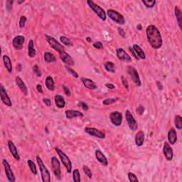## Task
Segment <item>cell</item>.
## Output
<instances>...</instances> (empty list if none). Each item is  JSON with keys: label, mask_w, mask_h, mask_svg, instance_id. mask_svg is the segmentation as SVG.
Instances as JSON below:
<instances>
[{"label": "cell", "mask_w": 182, "mask_h": 182, "mask_svg": "<svg viewBox=\"0 0 182 182\" xmlns=\"http://www.w3.org/2000/svg\"><path fill=\"white\" fill-rule=\"evenodd\" d=\"M146 35L150 46L154 49H159L162 46L163 40L160 30L156 26L149 25L146 29Z\"/></svg>", "instance_id": "cell-1"}, {"label": "cell", "mask_w": 182, "mask_h": 182, "mask_svg": "<svg viewBox=\"0 0 182 182\" xmlns=\"http://www.w3.org/2000/svg\"><path fill=\"white\" fill-rule=\"evenodd\" d=\"M36 160L38 164V167H39L41 174V179L42 181L44 182H50L51 181V174L49 172V169H47L45 164H44V162L42 161L41 158L39 156L36 157Z\"/></svg>", "instance_id": "cell-2"}, {"label": "cell", "mask_w": 182, "mask_h": 182, "mask_svg": "<svg viewBox=\"0 0 182 182\" xmlns=\"http://www.w3.org/2000/svg\"><path fill=\"white\" fill-rule=\"evenodd\" d=\"M87 4L90 8L93 10V12L102 21H105L107 19V15H106V12L105 10L103 9L102 7H100L99 5L95 4L93 1L91 0H88Z\"/></svg>", "instance_id": "cell-3"}, {"label": "cell", "mask_w": 182, "mask_h": 182, "mask_svg": "<svg viewBox=\"0 0 182 182\" xmlns=\"http://www.w3.org/2000/svg\"><path fill=\"white\" fill-rule=\"evenodd\" d=\"M55 150L57 152L60 160L62 162L64 167H66L67 172L70 173L72 171V162L70 161V158L65 154L62 150H61L58 147H55Z\"/></svg>", "instance_id": "cell-4"}, {"label": "cell", "mask_w": 182, "mask_h": 182, "mask_svg": "<svg viewBox=\"0 0 182 182\" xmlns=\"http://www.w3.org/2000/svg\"><path fill=\"white\" fill-rule=\"evenodd\" d=\"M107 15L111 20L120 25H123L125 23V19L122 14L114 9H108L107 11Z\"/></svg>", "instance_id": "cell-5"}, {"label": "cell", "mask_w": 182, "mask_h": 182, "mask_svg": "<svg viewBox=\"0 0 182 182\" xmlns=\"http://www.w3.org/2000/svg\"><path fill=\"white\" fill-rule=\"evenodd\" d=\"M45 36L46 38L47 42L49 43V45H50V46L53 48L54 50L58 51V54H59L60 52H61V51H64V46H63L62 44H60L56 38L51 36H49V35H46Z\"/></svg>", "instance_id": "cell-6"}, {"label": "cell", "mask_w": 182, "mask_h": 182, "mask_svg": "<svg viewBox=\"0 0 182 182\" xmlns=\"http://www.w3.org/2000/svg\"><path fill=\"white\" fill-rule=\"evenodd\" d=\"M128 73L129 75H130V76L132 78V80L134 82V83H135L137 86H138V87L141 86V85H142V82H141L140 78H139L138 72H137V70L135 69V67L131 66H128Z\"/></svg>", "instance_id": "cell-7"}, {"label": "cell", "mask_w": 182, "mask_h": 182, "mask_svg": "<svg viewBox=\"0 0 182 182\" xmlns=\"http://www.w3.org/2000/svg\"><path fill=\"white\" fill-rule=\"evenodd\" d=\"M51 167H52L53 172L58 179H61V164L59 161L56 157H51Z\"/></svg>", "instance_id": "cell-8"}, {"label": "cell", "mask_w": 182, "mask_h": 182, "mask_svg": "<svg viewBox=\"0 0 182 182\" xmlns=\"http://www.w3.org/2000/svg\"><path fill=\"white\" fill-rule=\"evenodd\" d=\"M125 118H126L127 123H128V125L130 130H132V131H136L137 130V128H138L137 123L135 120V117L132 115L131 112L128 109H127L126 112H125Z\"/></svg>", "instance_id": "cell-9"}, {"label": "cell", "mask_w": 182, "mask_h": 182, "mask_svg": "<svg viewBox=\"0 0 182 182\" xmlns=\"http://www.w3.org/2000/svg\"><path fill=\"white\" fill-rule=\"evenodd\" d=\"M109 120L115 126L120 127L123 123V114L118 111L111 112L109 114Z\"/></svg>", "instance_id": "cell-10"}, {"label": "cell", "mask_w": 182, "mask_h": 182, "mask_svg": "<svg viewBox=\"0 0 182 182\" xmlns=\"http://www.w3.org/2000/svg\"><path fill=\"white\" fill-rule=\"evenodd\" d=\"M85 132L88 133V135L93 136V137H97L99 139H105V133L103 131L98 130V129L94 128H89L87 127L84 129Z\"/></svg>", "instance_id": "cell-11"}, {"label": "cell", "mask_w": 182, "mask_h": 182, "mask_svg": "<svg viewBox=\"0 0 182 182\" xmlns=\"http://www.w3.org/2000/svg\"><path fill=\"white\" fill-rule=\"evenodd\" d=\"M2 164L4 166L5 174H6L7 178L8 181L9 182H15L16 181V178L15 174H14L13 171H12L11 167H10L9 164L6 160H2Z\"/></svg>", "instance_id": "cell-12"}, {"label": "cell", "mask_w": 182, "mask_h": 182, "mask_svg": "<svg viewBox=\"0 0 182 182\" xmlns=\"http://www.w3.org/2000/svg\"><path fill=\"white\" fill-rule=\"evenodd\" d=\"M0 95H1V100L5 105L8 107H12V102L11 99L9 97L8 93H7L6 89L4 88L3 85L0 86Z\"/></svg>", "instance_id": "cell-13"}, {"label": "cell", "mask_w": 182, "mask_h": 182, "mask_svg": "<svg viewBox=\"0 0 182 182\" xmlns=\"http://www.w3.org/2000/svg\"><path fill=\"white\" fill-rule=\"evenodd\" d=\"M59 56L61 61H62L65 64H66L67 66H73L75 65V61H74L73 58H72L71 56H70V55L68 54V53H66V51H63L60 52Z\"/></svg>", "instance_id": "cell-14"}, {"label": "cell", "mask_w": 182, "mask_h": 182, "mask_svg": "<svg viewBox=\"0 0 182 182\" xmlns=\"http://www.w3.org/2000/svg\"><path fill=\"white\" fill-rule=\"evenodd\" d=\"M163 153L166 160L167 161H171L173 160V157H174V151H173V149L171 148L170 144L167 142H165L164 144Z\"/></svg>", "instance_id": "cell-15"}, {"label": "cell", "mask_w": 182, "mask_h": 182, "mask_svg": "<svg viewBox=\"0 0 182 182\" xmlns=\"http://www.w3.org/2000/svg\"><path fill=\"white\" fill-rule=\"evenodd\" d=\"M24 42H25V37L19 35L15 36L12 40V45L16 50H21L23 48Z\"/></svg>", "instance_id": "cell-16"}, {"label": "cell", "mask_w": 182, "mask_h": 182, "mask_svg": "<svg viewBox=\"0 0 182 182\" xmlns=\"http://www.w3.org/2000/svg\"><path fill=\"white\" fill-rule=\"evenodd\" d=\"M116 54L117 56L121 61H125V62H130V61H132V58L130 57V55L122 48H119V49H117Z\"/></svg>", "instance_id": "cell-17"}, {"label": "cell", "mask_w": 182, "mask_h": 182, "mask_svg": "<svg viewBox=\"0 0 182 182\" xmlns=\"http://www.w3.org/2000/svg\"><path fill=\"white\" fill-rule=\"evenodd\" d=\"M95 157H96L97 160L100 163H101L102 165L107 167L108 165V161H107V157L105 156L102 151H100V149H97L95 151Z\"/></svg>", "instance_id": "cell-18"}, {"label": "cell", "mask_w": 182, "mask_h": 182, "mask_svg": "<svg viewBox=\"0 0 182 182\" xmlns=\"http://www.w3.org/2000/svg\"><path fill=\"white\" fill-rule=\"evenodd\" d=\"M65 115L67 119L71 120L75 117H83V114L80 111L73 110V109H67L65 112Z\"/></svg>", "instance_id": "cell-19"}, {"label": "cell", "mask_w": 182, "mask_h": 182, "mask_svg": "<svg viewBox=\"0 0 182 182\" xmlns=\"http://www.w3.org/2000/svg\"><path fill=\"white\" fill-rule=\"evenodd\" d=\"M7 144H8V147H9V152H11L14 158L17 161L20 160V157H19L18 151H17V147H16L15 144H14V142L11 140H9Z\"/></svg>", "instance_id": "cell-20"}, {"label": "cell", "mask_w": 182, "mask_h": 182, "mask_svg": "<svg viewBox=\"0 0 182 182\" xmlns=\"http://www.w3.org/2000/svg\"><path fill=\"white\" fill-rule=\"evenodd\" d=\"M168 141H169V144L174 145L175 143L177 141V133H176V130L174 128H171L168 132Z\"/></svg>", "instance_id": "cell-21"}, {"label": "cell", "mask_w": 182, "mask_h": 182, "mask_svg": "<svg viewBox=\"0 0 182 182\" xmlns=\"http://www.w3.org/2000/svg\"><path fill=\"white\" fill-rule=\"evenodd\" d=\"M15 82L17 86H18V88L20 89V91L22 92L25 95H27L28 94V89L27 87H26L25 83L23 81V80L19 76H17L15 78Z\"/></svg>", "instance_id": "cell-22"}, {"label": "cell", "mask_w": 182, "mask_h": 182, "mask_svg": "<svg viewBox=\"0 0 182 182\" xmlns=\"http://www.w3.org/2000/svg\"><path fill=\"white\" fill-rule=\"evenodd\" d=\"M81 80H82V83H83L85 87L88 88V89L96 90L98 88L96 83L91 79L87 78H81Z\"/></svg>", "instance_id": "cell-23"}, {"label": "cell", "mask_w": 182, "mask_h": 182, "mask_svg": "<svg viewBox=\"0 0 182 182\" xmlns=\"http://www.w3.org/2000/svg\"><path fill=\"white\" fill-rule=\"evenodd\" d=\"M144 137H145V135H144V132L142 131V130H140V131L137 132V133L136 134L135 139L136 145L137 146H142L144 142Z\"/></svg>", "instance_id": "cell-24"}, {"label": "cell", "mask_w": 182, "mask_h": 182, "mask_svg": "<svg viewBox=\"0 0 182 182\" xmlns=\"http://www.w3.org/2000/svg\"><path fill=\"white\" fill-rule=\"evenodd\" d=\"M55 103L56 105L57 106L58 108L61 109L63 108L66 105V101H65V99L63 98V96H61V95H55L54 98Z\"/></svg>", "instance_id": "cell-25"}, {"label": "cell", "mask_w": 182, "mask_h": 182, "mask_svg": "<svg viewBox=\"0 0 182 182\" xmlns=\"http://www.w3.org/2000/svg\"><path fill=\"white\" fill-rule=\"evenodd\" d=\"M132 49H133L134 51H135L136 55L138 56L139 58L143 60L145 59L146 58L145 53L144 52V51L141 49V47L139 46V45H137V44H134L133 46H132Z\"/></svg>", "instance_id": "cell-26"}, {"label": "cell", "mask_w": 182, "mask_h": 182, "mask_svg": "<svg viewBox=\"0 0 182 182\" xmlns=\"http://www.w3.org/2000/svg\"><path fill=\"white\" fill-rule=\"evenodd\" d=\"M3 62H4V66L6 67L7 70L9 73H12V61L10 59V58L7 55H4L2 57Z\"/></svg>", "instance_id": "cell-27"}, {"label": "cell", "mask_w": 182, "mask_h": 182, "mask_svg": "<svg viewBox=\"0 0 182 182\" xmlns=\"http://www.w3.org/2000/svg\"><path fill=\"white\" fill-rule=\"evenodd\" d=\"M28 56L31 58H34L36 56V49H34V44L33 41L31 39L28 44Z\"/></svg>", "instance_id": "cell-28"}, {"label": "cell", "mask_w": 182, "mask_h": 182, "mask_svg": "<svg viewBox=\"0 0 182 182\" xmlns=\"http://www.w3.org/2000/svg\"><path fill=\"white\" fill-rule=\"evenodd\" d=\"M45 85L47 89L50 91H54L55 90V83L54 79L51 76H48L46 78Z\"/></svg>", "instance_id": "cell-29"}, {"label": "cell", "mask_w": 182, "mask_h": 182, "mask_svg": "<svg viewBox=\"0 0 182 182\" xmlns=\"http://www.w3.org/2000/svg\"><path fill=\"white\" fill-rule=\"evenodd\" d=\"M44 60L46 63H54L56 61V58L53 54L50 52L44 53Z\"/></svg>", "instance_id": "cell-30"}, {"label": "cell", "mask_w": 182, "mask_h": 182, "mask_svg": "<svg viewBox=\"0 0 182 182\" xmlns=\"http://www.w3.org/2000/svg\"><path fill=\"white\" fill-rule=\"evenodd\" d=\"M174 13H175V17H176V21H177L178 27H179L180 29H181V13L178 7H175Z\"/></svg>", "instance_id": "cell-31"}, {"label": "cell", "mask_w": 182, "mask_h": 182, "mask_svg": "<svg viewBox=\"0 0 182 182\" xmlns=\"http://www.w3.org/2000/svg\"><path fill=\"white\" fill-rule=\"evenodd\" d=\"M104 68L105 69L107 70V72H109V73H115V64L111 61H107V62L105 63L104 64Z\"/></svg>", "instance_id": "cell-32"}, {"label": "cell", "mask_w": 182, "mask_h": 182, "mask_svg": "<svg viewBox=\"0 0 182 182\" xmlns=\"http://www.w3.org/2000/svg\"><path fill=\"white\" fill-rule=\"evenodd\" d=\"M174 125L176 129H178V130H181L182 129V117L178 115L175 116Z\"/></svg>", "instance_id": "cell-33"}, {"label": "cell", "mask_w": 182, "mask_h": 182, "mask_svg": "<svg viewBox=\"0 0 182 182\" xmlns=\"http://www.w3.org/2000/svg\"><path fill=\"white\" fill-rule=\"evenodd\" d=\"M27 164H28V166H29V167L30 168V170H31V173H32L33 174L36 175L37 174V169H36V164H34V162H33L32 160H27Z\"/></svg>", "instance_id": "cell-34"}, {"label": "cell", "mask_w": 182, "mask_h": 182, "mask_svg": "<svg viewBox=\"0 0 182 182\" xmlns=\"http://www.w3.org/2000/svg\"><path fill=\"white\" fill-rule=\"evenodd\" d=\"M60 40H61V43L63 45L68 46H73V43L72 42V41L66 36H61L60 37Z\"/></svg>", "instance_id": "cell-35"}, {"label": "cell", "mask_w": 182, "mask_h": 182, "mask_svg": "<svg viewBox=\"0 0 182 182\" xmlns=\"http://www.w3.org/2000/svg\"><path fill=\"white\" fill-rule=\"evenodd\" d=\"M73 179L75 182L80 181V174L79 170L78 169H74L73 171Z\"/></svg>", "instance_id": "cell-36"}, {"label": "cell", "mask_w": 182, "mask_h": 182, "mask_svg": "<svg viewBox=\"0 0 182 182\" xmlns=\"http://www.w3.org/2000/svg\"><path fill=\"white\" fill-rule=\"evenodd\" d=\"M142 3L144 4L146 7L152 9L155 6L157 1L155 0H151V1H144V0H142Z\"/></svg>", "instance_id": "cell-37"}, {"label": "cell", "mask_w": 182, "mask_h": 182, "mask_svg": "<svg viewBox=\"0 0 182 182\" xmlns=\"http://www.w3.org/2000/svg\"><path fill=\"white\" fill-rule=\"evenodd\" d=\"M83 170L85 174L87 175V176H88V178H91L93 177V174H92L91 170L90 169L89 167H87V166L86 165L83 166Z\"/></svg>", "instance_id": "cell-38"}, {"label": "cell", "mask_w": 182, "mask_h": 182, "mask_svg": "<svg viewBox=\"0 0 182 182\" xmlns=\"http://www.w3.org/2000/svg\"><path fill=\"white\" fill-rule=\"evenodd\" d=\"M128 176L129 181H137V182L139 181L137 176H136L135 174H133V173L129 172L128 174Z\"/></svg>", "instance_id": "cell-39"}, {"label": "cell", "mask_w": 182, "mask_h": 182, "mask_svg": "<svg viewBox=\"0 0 182 182\" xmlns=\"http://www.w3.org/2000/svg\"><path fill=\"white\" fill-rule=\"evenodd\" d=\"M26 20H27V19H26V17L25 16H22L20 18V20H19V27L21 28V29H23V28H24V26H25Z\"/></svg>", "instance_id": "cell-40"}, {"label": "cell", "mask_w": 182, "mask_h": 182, "mask_svg": "<svg viewBox=\"0 0 182 182\" xmlns=\"http://www.w3.org/2000/svg\"><path fill=\"white\" fill-rule=\"evenodd\" d=\"M116 100H117L115 98H107L102 101V104H103L104 105H111V104L114 103V102H115Z\"/></svg>", "instance_id": "cell-41"}, {"label": "cell", "mask_w": 182, "mask_h": 182, "mask_svg": "<svg viewBox=\"0 0 182 182\" xmlns=\"http://www.w3.org/2000/svg\"><path fill=\"white\" fill-rule=\"evenodd\" d=\"M33 71L38 77L41 76V72L39 68H38V66H37V65H35V66L33 67Z\"/></svg>", "instance_id": "cell-42"}, {"label": "cell", "mask_w": 182, "mask_h": 182, "mask_svg": "<svg viewBox=\"0 0 182 182\" xmlns=\"http://www.w3.org/2000/svg\"><path fill=\"white\" fill-rule=\"evenodd\" d=\"M66 70H68V72H69V73L71 74L72 75H73V77H75V78H78V74L75 71V70H73V69H72V68H69V67L68 66H66Z\"/></svg>", "instance_id": "cell-43"}, {"label": "cell", "mask_w": 182, "mask_h": 182, "mask_svg": "<svg viewBox=\"0 0 182 182\" xmlns=\"http://www.w3.org/2000/svg\"><path fill=\"white\" fill-rule=\"evenodd\" d=\"M14 1H11V0H8L6 2V8L9 12H10L12 9V4H13Z\"/></svg>", "instance_id": "cell-44"}, {"label": "cell", "mask_w": 182, "mask_h": 182, "mask_svg": "<svg viewBox=\"0 0 182 182\" xmlns=\"http://www.w3.org/2000/svg\"><path fill=\"white\" fill-rule=\"evenodd\" d=\"M93 47L97 49H103V45L100 41H96L93 44Z\"/></svg>", "instance_id": "cell-45"}, {"label": "cell", "mask_w": 182, "mask_h": 182, "mask_svg": "<svg viewBox=\"0 0 182 182\" xmlns=\"http://www.w3.org/2000/svg\"><path fill=\"white\" fill-rule=\"evenodd\" d=\"M121 79H122V83H123V86H124V87L126 88L127 90H128L129 84H128V80H126V78H125L124 76H122L121 77Z\"/></svg>", "instance_id": "cell-46"}, {"label": "cell", "mask_w": 182, "mask_h": 182, "mask_svg": "<svg viewBox=\"0 0 182 182\" xmlns=\"http://www.w3.org/2000/svg\"><path fill=\"white\" fill-rule=\"evenodd\" d=\"M137 112L138 113L139 115H143V113H144V107H143L142 105H139L138 107H137Z\"/></svg>", "instance_id": "cell-47"}, {"label": "cell", "mask_w": 182, "mask_h": 182, "mask_svg": "<svg viewBox=\"0 0 182 182\" xmlns=\"http://www.w3.org/2000/svg\"><path fill=\"white\" fill-rule=\"evenodd\" d=\"M117 31H118V33H119V34L122 37H123V38H124V37H125V32L124 29H123V28L118 27L117 28Z\"/></svg>", "instance_id": "cell-48"}, {"label": "cell", "mask_w": 182, "mask_h": 182, "mask_svg": "<svg viewBox=\"0 0 182 182\" xmlns=\"http://www.w3.org/2000/svg\"><path fill=\"white\" fill-rule=\"evenodd\" d=\"M79 105H80L81 107H82V108L85 111L88 110V105L86 103V102L80 101V102H79Z\"/></svg>", "instance_id": "cell-49"}, {"label": "cell", "mask_w": 182, "mask_h": 182, "mask_svg": "<svg viewBox=\"0 0 182 182\" xmlns=\"http://www.w3.org/2000/svg\"><path fill=\"white\" fill-rule=\"evenodd\" d=\"M63 91H64V93H66V95H68V96H70V90L68 89V88H67L66 86L63 85Z\"/></svg>", "instance_id": "cell-50"}, {"label": "cell", "mask_w": 182, "mask_h": 182, "mask_svg": "<svg viewBox=\"0 0 182 182\" xmlns=\"http://www.w3.org/2000/svg\"><path fill=\"white\" fill-rule=\"evenodd\" d=\"M43 102H44V104H45L46 105L49 106V107H50L51 105V101L50 99L49 98H44L43 99Z\"/></svg>", "instance_id": "cell-51"}, {"label": "cell", "mask_w": 182, "mask_h": 182, "mask_svg": "<svg viewBox=\"0 0 182 182\" xmlns=\"http://www.w3.org/2000/svg\"><path fill=\"white\" fill-rule=\"evenodd\" d=\"M36 90H37V91L38 92V93H43V88H42L41 85V84L37 85V86H36Z\"/></svg>", "instance_id": "cell-52"}, {"label": "cell", "mask_w": 182, "mask_h": 182, "mask_svg": "<svg viewBox=\"0 0 182 182\" xmlns=\"http://www.w3.org/2000/svg\"><path fill=\"white\" fill-rule=\"evenodd\" d=\"M157 88H158V89L160 90V91H162V90H163V86H162V84L161 83V82H160V81H157Z\"/></svg>", "instance_id": "cell-53"}, {"label": "cell", "mask_w": 182, "mask_h": 182, "mask_svg": "<svg viewBox=\"0 0 182 182\" xmlns=\"http://www.w3.org/2000/svg\"><path fill=\"white\" fill-rule=\"evenodd\" d=\"M105 86H106V88H108V89L112 90V89H114V88H115V86L113 84H112V83H106L105 84Z\"/></svg>", "instance_id": "cell-54"}, {"label": "cell", "mask_w": 182, "mask_h": 182, "mask_svg": "<svg viewBox=\"0 0 182 182\" xmlns=\"http://www.w3.org/2000/svg\"><path fill=\"white\" fill-rule=\"evenodd\" d=\"M129 49H130V51H132V55H133V56H134V57H135V58H137V59H139V58L137 57V55H136L135 52V51H134L133 49H132V48H131V47H129Z\"/></svg>", "instance_id": "cell-55"}, {"label": "cell", "mask_w": 182, "mask_h": 182, "mask_svg": "<svg viewBox=\"0 0 182 182\" xmlns=\"http://www.w3.org/2000/svg\"><path fill=\"white\" fill-rule=\"evenodd\" d=\"M137 29H138L139 31H140V30H142V24H137Z\"/></svg>", "instance_id": "cell-56"}, {"label": "cell", "mask_w": 182, "mask_h": 182, "mask_svg": "<svg viewBox=\"0 0 182 182\" xmlns=\"http://www.w3.org/2000/svg\"><path fill=\"white\" fill-rule=\"evenodd\" d=\"M86 40H87L88 42H91L92 38H91V37H87V38H86Z\"/></svg>", "instance_id": "cell-57"}, {"label": "cell", "mask_w": 182, "mask_h": 182, "mask_svg": "<svg viewBox=\"0 0 182 182\" xmlns=\"http://www.w3.org/2000/svg\"><path fill=\"white\" fill-rule=\"evenodd\" d=\"M24 0H22V1H17V3H18L19 4H22V3H24Z\"/></svg>", "instance_id": "cell-58"}]
</instances>
